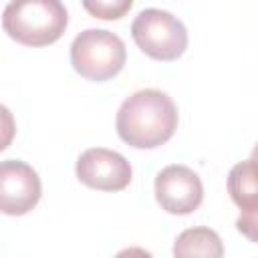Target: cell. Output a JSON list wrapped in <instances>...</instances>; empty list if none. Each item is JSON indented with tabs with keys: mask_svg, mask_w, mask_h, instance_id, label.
<instances>
[{
	"mask_svg": "<svg viewBox=\"0 0 258 258\" xmlns=\"http://www.w3.org/2000/svg\"><path fill=\"white\" fill-rule=\"evenodd\" d=\"M117 135L135 149H155L177 129V107L159 89H141L127 97L115 117Z\"/></svg>",
	"mask_w": 258,
	"mask_h": 258,
	"instance_id": "6da1fadb",
	"label": "cell"
},
{
	"mask_svg": "<svg viewBox=\"0 0 258 258\" xmlns=\"http://www.w3.org/2000/svg\"><path fill=\"white\" fill-rule=\"evenodd\" d=\"M69 24L60 0H12L2 12L4 32L24 46H46L56 42Z\"/></svg>",
	"mask_w": 258,
	"mask_h": 258,
	"instance_id": "7a4b0ae2",
	"label": "cell"
},
{
	"mask_svg": "<svg viewBox=\"0 0 258 258\" xmlns=\"http://www.w3.org/2000/svg\"><path fill=\"white\" fill-rule=\"evenodd\" d=\"M125 60V42L105 28H87L71 44V64L87 81L103 83L117 77Z\"/></svg>",
	"mask_w": 258,
	"mask_h": 258,
	"instance_id": "3957f363",
	"label": "cell"
},
{
	"mask_svg": "<svg viewBox=\"0 0 258 258\" xmlns=\"http://www.w3.org/2000/svg\"><path fill=\"white\" fill-rule=\"evenodd\" d=\"M131 36L141 52L155 60H175L187 48L183 22L167 10L145 8L131 22Z\"/></svg>",
	"mask_w": 258,
	"mask_h": 258,
	"instance_id": "277c9868",
	"label": "cell"
},
{
	"mask_svg": "<svg viewBox=\"0 0 258 258\" xmlns=\"http://www.w3.org/2000/svg\"><path fill=\"white\" fill-rule=\"evenodd\" d=\"M155 200L167 214L187 216L204 202L202 179L187 165H167L155 175Z\"/></svg>",
	"mask_w": 258,
	"mask_h": 258,
	"instance_id": "5b68a950",
	"label": "cell"
},
{
	"mask_svg": "<svg viewBox=\"0 0 258 258\" xmlns=\"http://www.w3.org/2000/svg\"><path fill=\"white\" fill-rule=\"evenodd\" d=\"M77 177L91 189L121 191L131 183V163L117 151L105 147H91L77 159Z\"/></svg>",
	"mask_w": 258,
	"mask_h": 258,
	"instance_id": "8992f818",
	"label": "cell"
},
{
	"mask_svg": "<svg viewBox=\"0 0 258 258\" xmlns=\"http://www.w3.org/2000/svg\"><path fill=\"white\" fill-rule=\"evenodd\" d=\"M42 196L38 173L20 159L0 161V212L24 216L36 208Z\"/></svg>",
	"mask_w": 258,
	"mask_h": 258,
	"instance_id": "52a82bcc",
	"label": "cell"
},
{
	"mask_svg": "<svg viewBox=\"0 0 258 258\" xmlns=\"http://www.w3.org/2000/svg\"><path fill=\"white\" fill-rule=\"evenodd\" d=\"M228 191L232 202L240 208V218L236 222L238 230L250 240L256 242V224H258V187H256V159L236 163L228 175Z\"/></svg>",
	"mask_w": 258,
	"mask_h": 258,
	"instance_id": "ba28073f",
	"label": "cell"
},
{
	"mask_svg": "<svg viewBox=\"0 0 258 258\" xmlns=\"http://www.w3.org/2000/svg\"><path fill=\"white\" fill-rule=\"evenodd\" d=\"M222 254H224V246L220 236L206 226L183 230L173 244V256L177 258H189V256L220 258Z\"/></svg>",
	"mask_w": 258,
	"mask_h": 258,
	"instance_id": "9c48e42d",
	"label": "cell"
},
{
	"mask_svg": "<svg viewBox=\"0 0 258 258\" xmlns=\"http://www.w3.org/2000/svg\"><path fill=\"white\" fill-rule=\"evenodd\" d=\"M81 4L93 18L119 20L131 10L133 0H81Z\"/></svg>",
	"mask_w": 258,
	"mask_h": 258,
	"instance_id": "30bf717a",
	"label": "cell"
},
{
	"mask_svg": "<svg viewBox=\"0 0 258 258\" xmlns=\"http://www.w3.org/2000/svg\"><path fill=\"white\" fill-rule=\"evenodd\" d=\"M14 135H16L14 115L10 113L8 107H4L0 103V151H4L6 147H10V143L14 141Z\"/></svg>",
	"mask_w": 258,
	"mask_h": 258,
	"instance_id": "8fae6325",
	"label": "cell"
}]
</instances>
